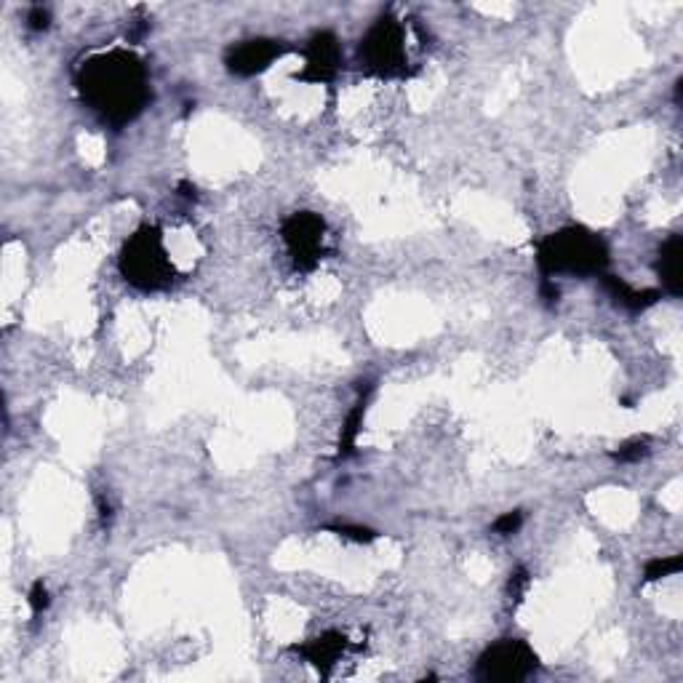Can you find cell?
Returning a JSON list of instances; mask_svg holds the SVG:
<instances>
[{
	"label": "cell",
	"instance_id": "6da1fadb",
	"mask_svg": "<svg viewBox=\"0 0 683 683\" xmlns=\"http://www.w3.org/2000/svg\"><path fill=\"white\" fill-rule=\"evenodd\" d=\"M78 94L105 123L121 129L150 102L145 62L126 49H113L83 62L75 78Z\"/></svg>",
	"mask_w": 683,
	"mask_h": 683
},
{
	"label": "cell",
	"instance_id": "ac0fdd59",
	"mask_svg": "<svg viewBox=\"0 0 683 683\" xmlns=\"http://www.w3.org/2000/svg\"><path fill=\"white\" fill-rule=\"evenodd\" d=\"M27 25L33 27V30H46V27L51 25L49 9H43V6H35V9L27 14Z\"/></svg>",
	"mask_w": 683,
	"mask_h": 683
},
{
	"label": "cell",
	"instance_id": "277c9868",
	"mask_svg": "<svg viewBox=\"0 0 683 683\" xmlns=\"http://www.w3.org/2000/svg\"><path fill=\"white\" fill-rule=\"evenodd\" d=\"M361 67L374 78H401L406 75V35L398 19L385 14L366 30L358 46Z\"/></svg>",
	"mask_w": 683,
	"mask_h": 683
},
{
	"label": "cell",
	"instance_id": "7a4b0ae2",
	"mask_svg": "<svg viewBox=\"0 0 683 683\" xmlns=\"http://www.w3.org/2000/svg\"><path fill=\"white\" fill-rule=\"evenodd\" d=\"M537 265L542 278L550 281L553 275H603L609 267V246L582 225L561 227L537 246Z\"/></svg>",
	"mask_w": 683,
	"mask_h": 683
},
{
	"label": "cell",
	"instance_id": "4fadbf2b",
	"mask_svg": "<svg viewBox=\"0 0 683 683\" xmlns=\"http://www.w3.org/2000/svg\"><path fill=\"white\" fill-rule=\"evenodd\" d=\"M683 569V558L681 555H667V558H654V561L646 563L643 569V579L646 582H657V579L673 577L678 571Z\"/></svg>",
	"mask_w": 683,
	"mask_h": 683
},
{
	"label": "cell",
	"instance_id": "30bf717a",
	"mask_svg": "<svg viewBox=\"0 0 683 683\" xmlns=\"http://www.w3.org/2000/svg\"><path fill=\"white\" fill-rule=\"evenodd\" d=\"M345 649H347V638L342 633H337V630H329V633L318 635V638H313V641L297 646L299 654H302L307 662H313L323 675H329L331 665H334V662L345 654Z\"/></svg>",
	"mask_w": 683,
	"mask_h": 683
},
{
	"label": "cell",
	"instance_id": "e0dca14e",
	"mask_svg": "<svg viewBox=\"0 0 683 683\" xmlns=\"http://www.w3.org/2000/svg\"><path fill=\"white\" fill-rule=\"evenodd\" d=\"M30 609H33V614H41L43 609H49V603H51V598H49V587L43 585L41 579L35 582L33 585V590H30Z\"/></svg>",
	"mask_w": 683,
	"mask_h": 683
},
{
	"label": "cell",
	"instance_id": "8992f818",
	"mask_svg": "<svg viewBox=\"0 0 683 683\" xmlns=\"http://www.w3.org/2000/svg\"><path fill=\"white\" fill-rule=\"evenodd\" d=\"M283 243L291 254V262L297 270L307 273L313 270L323 257V238H326V222L313 211H297L291 214L281 227Z\"/></svg>",
	"mask_w": 683,
	"mask_h": 683
},
{
	"label": "cell",
	"instance_id": "8fae6325",
	"mask_svg": "<svg viewBox=\"0 0 683 683\" xmlns=\"http://www.w3.org/2000/svg\"><path fill=\"white\" fill-rule=\"evenodd\" d=\"M603 278V289L609 291V297L617 302L619 307H625V310H630V313H641V310H646V307L657 305V299L662 297L657 289H633V286H627L622 278H617V275H601Z\"/></svg>",
	"mask_w": 683,
	"mask_h": 683
},
{
	"label": "cell",
	"instance_id": "9c48e42d",
	"mask_svg": "<svg viewBox=\"0 0 683 683\" xmlns=\"http://www.w3.org/2000/svg\"><path fill=\"white\" fill-rule=\"evenodd\" d=\"M657 275L662 281V289L670 297H681L683 294V235L673 233L662 241L657 251Z\"/></svg>",
	"mask_w": 683,
	"mask_h": 683
},
{
	"label": "cell",
	"instance_id": "d6986e66",
	"mask_svg": "<svg viewBox=\"0 0 683 683\" xmlns=\"http://www.w3.org/2000/svg\"><path fill=\"white\" fill-rule=\"evenodd\" d=\"M526 587H529V571L518 569L513 574V579H510V593H513L515 598H521Z\"/></svg>",
	"mask_w": 683,
	"mask_h": 683
},
{
	"label": "cell",
	"instance_id": "2e32d148",
	"mask_svg": "<svg viewBox=\"0 0 683 683\" xmlns=\"http://www.w3.org/2000/svg\"><path fill=\"white\" fill-rule=\"evenodd\" d=\"M334 531L342 534V537L353 539V542H371V539L377 537V534L371 529H366V526H353V523H339V526H334Z\"/></svg>",
	"mask_w": 683,
	"mask_h": 683
},
{
	"label": "cell",
	"instance_id": "7c38bea8",
	"mask_svg": "<svg viewBox=\"0 0 683 683\" xmlns=\"http://www.w3.org/2000/svg\"><path fill=\"white\" fill-rule=\"evenodd\" d=\"M369 393L361 395L358 403L353 406V411L347 414L345 427H342V435H339V454H337L339 459H347L355 451V441H358V433H361V427H363V414H366V398H369Z\"/></svg>",
	"mask_w": 683,
	"mask_h": 683
},
{
	"label": "cell",
	"instance_id": "52a82bcc",
	"mask_svg": "<svg viewBox=\"0 0 683 683\" xmlns=\"http://www.w3.org/2000/svg\"><path fill=\"white\" fill-rule=\"evenodd\" d=\"M342 67V46L331 30L315 33L305 46V67L297 73V81L331 83Z\"/></svg>",
	"mask_w": 683,
	"mask_h": 683
},
{
	"label": "cell",
	"instance_id": "ba28073f",
	"mask_svg": "<svg viewBox=\"0 0 683 683\" xmlns=\"http://www.w3.org/2000/svg\"><path fill=\"white\" fill-rule=\"evenodd\" d=\"M286 51L289 46L275 38H251L227 51L225 65L238 78H254V75L265 73L267 67L273 65L275 59H281Z\"/></svg>",
	"mask_w": 683,
	"mask_h": 683
},
{
	"label": "cell",
	"instance_id": "9a60e30c",
	"mask_svg": "<svg viewBox=\"0 0 683 683\" xmlns=\"http://www.w3.org/2000/svg\"><path fill=\"white\" fill-rule=\"evenodd\" d=\"M521 523H523L521 510H510V513L499 515L497 521H494V531L502 534V537H510V534H515V531L521 529Z\"/></svg>",
	"mask_w": 683,
	"mask_h": 683
},
{
	"label": "cell",
	"instance_id": "ffe728a7",
	"mask_svg": "<svg viewBox=\"0 0 683 683\" xmlns=\"http://www.w3.org/2000/svg\"><path fill=\"white\" fill-rule=\"evenodd\" d=\"M179 195L185 198V201H198V187L190 185V182H179Z\"/></svg>",
	"mask_w": 683,
	"mask_h": 683
},
{
	"label": "cell",
	"instance_id": "5b68a950",
	"mask_svg": "<svg viewBox=\"0 0 683 683\" xmlns=\"http://www.w3.org/2000/svg\"><path fill=\"white\" fill-rule=\"evenodd\" d=\"M537 654L521 638H502L483 651L475 665V678L489 683L526 681L537 670Z\"/></svg>",
	"mask_w": 683,
	"mask_h": 683
},
{
	"label": "cell",
	"instance_id": "3957f363",
	"mask_svg": "<svg viewBox=\"0 0 683 683\" xmlns=\"http://www.w3.org/2000/svg\"><path fill=\"white\" fill-rule=\"evenodd\" d=\"M118 270L139 291H163L169 289L177 270L171 262L163 233L155 225H142L129 241L123 243L121 257H118Z\"/></svg>",
	"mask_w": 683,
	"mask_h": 683
},
{
	"label": "cell",
	"instance_id": "5bb4252c",
	"mask_svg": "<svg viewBox=\"0 0 683 683\" xmlns=\"http://www.w3.org/2000/svg\"><path fill=\"white\" fill-rule=\"evenodd\" d=\"M646 454H649V438H635V441H627L625 446H619L611 457L619 459V462H638Z\"/></svg>",
	"mask_w": 683,
	"mask_h": 683
}]
</instances>
